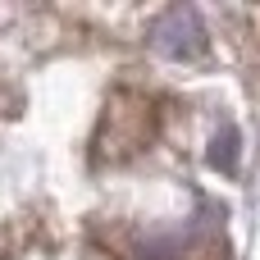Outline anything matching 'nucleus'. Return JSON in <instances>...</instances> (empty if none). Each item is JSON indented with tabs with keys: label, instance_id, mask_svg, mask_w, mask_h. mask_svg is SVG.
Listing matches in <instances>:
<instances>
[{
	"label": "nucleus",
	"instance_id": "1",
	"mask_svg": "<svg viewBox=\"0 0 260 260\" xmlns=\"http://www.w3.org/2000/svg\"><path fill=\"white\" fill-rule=\"evenodd\" d=\"M151 50L165 55V59H201L206 55V23L197 9L178 5V9H165L155 23H151Z\"/></svg>",
	"mask_w": 260,
	"mask_h": 260
}]
</instances>
